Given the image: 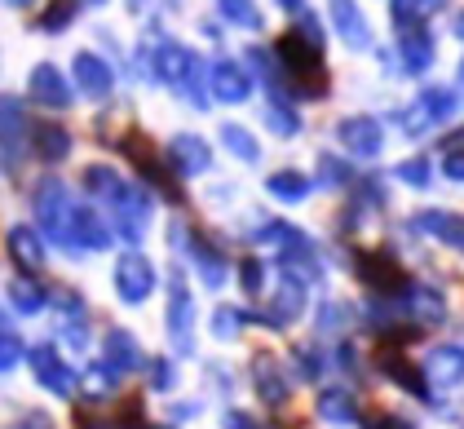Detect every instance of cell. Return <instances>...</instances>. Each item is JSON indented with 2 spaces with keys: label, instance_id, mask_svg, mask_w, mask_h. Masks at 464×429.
<instances>
[{
  "label": "cell",
  "instance_id": "obj_43",
  "mask_svg": "<svg viewBox=\"0 0 464 429\" xmlns=\"http://www.w3.org/2000/svg\"><path fill=\"white\" fill-rule=\"evenodd\" d=\"M173 381H178L173 358H155V363H150V390H169Z\"/></svg>",
  "mask_w": 464,
  "mask_h": 429
},
{
  "label": "cell",
  "instance_id": "obj_17",
  "mask_svg": "<svg viewBox=\"0 0 464 429\" xmlns=\"http://www.w3.org/2000/svg\"><path fill=\"white\" fill-rule=\"evenodd\" d=\"M23 138H27V120H23V102L0 93V151L9 164L23 160Z\"/></svg>",
  "mask_w": 464,
  "mask_h": 429
},
{
  "label": "cell",
  "instance_id": "obj_39",
  "mask_svg": "<svg viewBox=\"0 0 464 429\" xmlns=\"http://www.w3.org/2000/svg\"><path fill=\"white\" fill-rule=\"evenodd\" d=\"M292 358L301 363L296 372H301L305 381H319L323 372H327V355H323L319 346H296V350H292Z\"/></svg>",
  "mask_w": 464,
  "mask_h": 429
},
{
  "label": "cell",
  "instance_id": "obj_46",
  "mask_svg": "<svg viewBox=\"0 0 464 429\" xmlns=\"http://www.w3.org/2000/svg\"><path fill=\"white\" fill-rule=\"evenodd\" d=\"M442 173L456 181V186H464V151H456V146H451V151L442 155Z\"/></svg>",
  "mask_w": 464,
  "mask_h": 429
},
{
  "label": "cell",
  "instance_id": "obj_23",
  "mask_svg": "<svg viewBox=\"0 0 464 429\" xmlns=\"http://www.w3.org/2000/svg\"><path fill=\"white\" fill-rule=\"evenodd\" d=\"M433 36H429V27H416V32H402L398 36V63H402V72L411 75H425L433 67Z\"/></svg>",
  "mask_w": 464,
  "mask_h": 429
},
{
  "label": "cell",
  "instance_id": "obj_44",
  "mask_svg": "<svg viewBox=\"0 0 464 429\" xmlns=\"http://www.w3.org/2000/svg\"><path fill=\"white\" fill-rule=\"evenodd\" d=\"M18 358H23V341H18V332H0V372H9Z\"/></svg>",
  "mask_w": 464,
  "mask_h": 429
},
{
  "label": "cell",
  "instance_id": "obj_48",
  "mask_svg": "<svg viewBox=\"0 0 464 429\" xmlns=\"http://www.w3.org/2000/svg\"><path fill=\"white\" fill-rule=\"evenodd\" d=\"M456 36L464 40V9H460V14H456Z\"/></svg>",
  "mask_w": 464,
  "mask_h": 429
},
{
  "label": "cell",
  "instance_id": "obj_24",
  "mask_svg": "<svg viewBox=\"0 0 464 429\" xmlns=\"http://www.w3.org/2000/svg\"><path fill=\"white\" fill-rule=\"evenodd\" d=\"M416 107L425 111V120L438 129V124H451V120H456V111H460V93H456V89H447V84H425V89L416 93Z\"/></svg>",
  "mask_w": 464,
  "mask_h": 429
},
{
  "label": "cell",
  "instance_id": "obj_6",
  "mask_svg": "<svg viewBox=\"0 0 464 429\" xmlns=\"http://www.w3.org/2000/svg\"><path fill=\"white\" fill-rule=\"evenodd\" d=\"M420 376L433 390H460L464 385V346L460 341H442V346H429L425 363H420Z\"/></svg>",
  "mask_w": 464,
  "mask_h": 429
},
{
  "label": "cell",
  "instance_id": "obj_9",
  "mask_svg": "<svg viewBox=\"0 0 464 429\" xmlns=\"http://www.w3.org/2000/svg\"><path fill=\"white\" fill-rule=\"evenodd\" d=\"M252 390L256 398L266 403V407H287V398H292V385H287V367H279V358L275 355H256L252 358Z\"/></svg>",
  "mask_w": 464,
  "mask_h": 429
},
{
  "label": "cell",
  "instance_id": "obj_30",
  "mask_svg": "<svg viewBox=\"0 0 464 429\" xmlns=\"http://www.w3.org/2000/svg\"><path fill=\"white\" fill-rule=\"evenodd\" d=\"M221 146H226L235 160H244V164H256V160H261V142L252 138V129L235 124V120H226V124H221Z\"/></svg>",
  "mask_w": 464,
  "mask_h": 429
},
{
  "label": "cell",
  "instance_id": "obj_15",
  "mask_svg": "<svg viewBox=\"0 0 464 429\" xmlns=\"http://www.w3.org/2000/svg\"><path fill=\"white\" fill-rule=\"evenodd\" d=\"M402 301V310L411 315L416 323H429V327H438V323H447V297L438 292V288H425V284H407V292L398 297Z\"/></svg>",
  "mask_w": 464,
  "mask_h": 429
},
{
  "label": "cell",
  "instance_id": "obj_14",
  "mask_svg": "<svg viewBox=\"0 0 464 429\" xmlns=\"http://www.w3.org/2000/svg\"><path fill=\"white\" fill-rule=\"evenodd\" d=\"M115 230L129 239V244H138L146 239V230H150V195L146 190H124V200L115 204Z\"/></svg>",
  "mask_w": 464,
  "mask_h": 429
},
{
  "label": "cell",
  "instance_id": "obj_40",
  "mask_svg": "<svg viewBox=\"0 0 464 429\" xmlns=\"http://www.w3.org/2000/svg\"><path fill=\"white\" fill-rule=\"evenodd\" d=\"M319 178H323V186H345L350 181V164L336 160L332 151H319Z\"/></svg>",
  "mask_w": 464,
  "mask_h": 429
},
{
  "label": "cell",
  "instance_id": "obj_38",
  "mask_svg": "<svg viewBox=\"0 0 464 429\" xmlns=\"http://www.w3.org/2000/svg\"><path fill=\"white\" fill-rule=\"evenodd\" d=\"M115 381H120V376L111 372L107 363H93V367H84V394H89V398H107V394L115 390Z\"/></svg>",
  "mask_w": 464,
  "mask_h": 429
},
{
  "label": "cell",
  "instance_id": "obj_32",
  "mask_svg": "<svg viewBox=\"0 0 464 429\" xmlns=\"http://www.w3.org/2000/svg\"><path fill=\"white\" fill-rule=\"evenodd\" d=\"M9 301H14L18 315H40L49 297H44V288H40L32 275H18V279H9Z\"/></svg>",
  "mask_w": 464,
  "mask_h": 429
},
{
  "label": "cell",
  "instance_id": "obj_2",
  "mask_svg": "<svg viewBox=\"0 0 464 429\" xmlns=\"http://www.w3.org/2000/svg\"><path fill=\"white\" fill-rule=\"evenodd\" d=\"M279 58L292 72V80L305 89V93H323L327 89V67H323V49H314L310 40H301L296 32H287L279 40Z\"/></svg>",
  "mask_w": 464,
  "mask_h": 429
},
{
  "label": "cell",
  "instance_id": "obj_11",
  "mask_svg": "<svg viewBox=\"0 0 464 429\" xmlns=\"http://www.w3.org/2000/svg\"><path fill=\"white\" fill-rule=\"evenodd\" d=\"M208 89H213L217 102H230V107H239V102H248L252 98V75L239 67V63H230V58H221L213 63V72H208Z\"/></svg>",
  "mask_w": 464,
  "mask_h": 429
},
{
  "label": "cell",
  "instance_id": "obj_35",
  "mask_svg": "<svg viewBox=\"0 0 464 429\" xmlns=\"http://www.w3.org/2000/svg\"><path fill=\"white\" fill-rule=\"evenodd\" d=\"M239 332H244V310H235V306H217L213 310V336L217 341H239Z\"/></svg>",
  "mask_w": 464,
  "mask_h": 429
},
{
  "label": "cell",
  "instance_id": "obj_3",
  "mask_svg": "<svg viewBox=\"0 0 464 429\" xmlns=\"http://www.w3.org/2000/svg\"><path fill=\"white\" fill-rule=\"evenodd\" d=\"M32 209H36L40 226H44V235H53L63 249H75L72 244V204H67V186L58 178H44L36 181V195H32Z\"/></svg>",
  "mask_w": 464,
  "mask_h": 429
},
{
  "label": "cell",
  "instance_id": "obj_5",
  "mask_svg": "<svg viewBox=\"0 0 464 429\" xmlns=\"http://www.w3.org/2000/svg\"><path fill=\"white\" fill-rule=\"evenodd\" d=\"M111 279H115V297L124 306H146V297L155 292V266H150V257H142V252H124L115 261Z\"/></svg>",
  "mask_w": 464,
  "mask_h": 429
},
{
  "label": "cell",
  "instance_id": "obj_27",
  "mask_svg": "<svg viewBox=\"0 0 464 429\" xmlns=\"http://www.w3.org/2000/svg\"><path fill=\"white\" fill-rule=\"evenodd\" d=\"M80 181H84V190H89V195L111 200V209H115V204L124 200V190H129V186H124V178H120L111 164H89V169L80 173Z\"/></svg>",
  "mask_w": 464,
  "mask_h": 429
},
{
  "label": "cell",
  "instance_id": "obj_10",
  "mask_svg": "<svg viewBox=\"0 0 464 429\" xmlns=\"http://www.w3.org/2000/svg\"><path fill=\"white\" fill-rule=\"evenodd\" d=\"M32 372H36V381L49 394H58V398H72L75 394V372L63 363V355L53 346H36L32 350Z\"/></svg>",
  "mask_w": 464,
  "mask_h": 429
},
{
  "label": "cell",
  "instance_id": "obj_36",
  "mask_svg": "<svg viewBox=\"0 0 464 429\" xmlns=\"http://www.w3.org/2000/svg\"><path fill=\"white\" fill-rule=\"evenodd\" d=\"M217 14H221L226 23H235V27H252V32L261 27V9H256V5H244V0H221Z\"/></svg>",
  "mask_w": 464,
  "mask_h": 429
},
{
  "label": "cell",
  "instance_id": "obj_13",
  "mask_svg": "<svg viewBox=\"0 0 464 429\" xmlns=\"http://www.w3.org/2000/svg\"><path fill=\"white\" fill-rule=\"evenodd\" d=\"M301 310H305V284H301L296 275H284V284H279V292L270 297V310L261 315V323L275 327V332H284L287 323L301 319Z\"/></svg>",
  "mask_w": 464,
  "mask_h": 429
},
{
  "label": "cell",
  "instance_id": "obj_19",
  "mask_svg": "<svg viewBox=\"0 0 464 429\" xmlns=\"http://www.w3.org/2000/svg\"><path fill=\"white\" fill-rule=\"evenodd\" d=\"M102 350H107V367L115 376H124V372H138L146 358H142V346H138V336L129 332V327H111L107 341H102Z\"/></svg>",
  "mask_w": 464,
  "mask_h": 429
},
{
  "label": "cell",
  "instance_id": "obj_16",
  "mask_svg": "<svg viewBox=\"0 0 464 429\" xmlns=\"http://www.w3.org/2000/svg\"><path fill=\"white\" fill-rule=\"evenodd\" d=\"M32 98L49 111H67L75 93H72V84L63 80V72H58L53 63H40V67H32Z\"/></svg>",
  "mask_w": 464,
  "mask_h": 429
},
{
  "label": "cell",
  "instance_id": "obj_12",
  "mask_svg": "<svg viewBox=\"0 0 464 429\" xmlns=\"http://www.w3.org/2000/svg\"><path fill=\"white\" fill-rule=\"evenodd\" d=\"M169 341L181 355L195 350V301H190V292H186L181 279L173 284V297H169Z\"/></svg>",
  "mask_w": 464,
  "mask_h": 429
},
{
  "label": "cell",
  "instance_id": "obj_37",
  "mask_svg": "<svg viewBox=\"0 0 464 429\" xmlns=\"http://www.w3.org/2000/svg\"><path fill=\"white\" fill-rule=\"evenodd\" d=\"M425 14H429V5H407V0L390 5V23L398 27V36H402V32H416V27H425Z\"/></svg>",
  "mask_w": 464,
  "mask_h": 429
},
{
  "label": "cell",
  "instance_id": "obj_1",
  "mask_svg": "<svg viewBox=\"0 0 464 429\" xmlns=\"http://www.w3.org/2000/svg\"><path fill=\"white\" fill-rule=\"evenodd\" d=\"M150 67H155V75L164 80V84H173V89H186L190 93V102H208V93L199 89V63H195V54L186 49V44H178V40H160L155 44V54H150Z\"/></svg>",
  "mask_w": 464,
  "mask_h": 429
},
{
  "label": "cell",
  "instance_id": "obj_33",
  "mask_svg": "<svg viewBox=\"0 0 464 429\" xmlns=\"http://www.w3.org/2000/svg\"><path fill=\"white\" fill-rule=\"evenodd\" d=\"M266 129L270 133H279V138H296L305 124H301V115H296V107H287L284 98L275 93L270 102H266Z\"/></svg>",
  "mask_w": 464,
  "mask_h": 429
},
{
  "label": "cell",
  "instance_id": "obj_26",
  "mask_svg": "<svg viewBox=\"0 0 464 429\" xmlns=\"http://www.w3.org/2000/svg\"><path fill=\"white\" fill-rule=\"evenodd\" d=\"M381 372H385L390 381H398L411 398H429L425 376H420V367H416L407 355H398V350H381Z\"/></svg>",
  "mask_w": 464,
  "mask_h": 429
},
{
  "label": "cell",
  "instance_id": "obj_21",
  "mask_svg": "<svg viewBox=\"0 0 464 429\" xmlns=\"http://www.w3.org/2000/svg\"><path fill=\"white\" fill-rule=\"evenodd\" d=\"M5 249L9 257L27 270V275H36L44 270V244H40V230L36 226H9V235H5Z\"/></svg>",
  "mask_w": 464,
  "mask_h": 429
},
{
  "label": "cell",
  "instance_id": "obj_45",
  "mask_svg": "<svg viewBox=\"0 0 464 429\" xmlns=\"http://www.w3.org/2000/svg\"><path fill=\"white\" fill-rule=\"evenodd\" d=\"M5 429H53V416L40 412V407H32V412H23L14 425H5Z\"/></svg>",
  "mask_w": 464,
  "mask_h": 429
},
{
  "label": "cell",
  "instance_id": "obj_49",
  "mask_svg": "<svg viewBox=\"0 0 464 429\" xmlns=\"http://www.w3.org/2000/svg\"><path fill=\"white\" fill-rule=\"evenodd\" d=\"M456 75H460V84H464V58H460V67H456Z\"/></svg>",
  "mask_w": 464,
  "mask_h": 429
},
{
  "label": "cell",
  "instance_id": "obj_25",
  "mask_svg": "<svg viewBox=\"0 0 464 429\" xmlns=\"http://www.w3.org/2000/svg\"><path fill=\"white\" fill-rule=\"evenodd\" d=\"M190 261H195V270H199V279H204V288H221L226 279H230V266H226V257L204 239V235H195V244H190V252H186Z\"/></svg>",
  "mask_w": 464,
  "mask_h": 429
},
{
  "label": "cell",
  "instance_id": "obj_18",
  "mask_svg": "<svg viewBox=\"0 0 464 429\" xmlns=\"http://www.w3.org/2000/svg\"><path fill=\"white\" fill-rule=\"evenodd\" d=\"M332 27L341 32L345 49L372 54V23H367V14H362L358 5H332Z\"/></svg>",
  "mask_w": 464,
  "mask_h": 429
},
{
  "label": "cell",
  "instance_id": "obj_41",
  "mask_svg": "<svg viewBox=\"0 0 464 429\" xmlns=\"http://www.w3.org/2000/svg\"><path fill=\"white\" fill-rule=\"evenodd\" d=\"M72 18H75V5H49V9L40 14V27H44V32H63Z\"/></svg>",
  "mask_w": 464,
  "mask_h": 429
},
{
  "label": "cell",
  "instance_id": "obj_28",
  "mask_svg": "<svg viewBox=\"0 0 464 429\" xmlns=\"http://www.w3.org/2000/svg\"><path fill=\"white\" fill-rule=\"evenodd\" d=\"M266 190H270L279 204H305L314 186H310V178H305L301 169H279V173L266 178Z\"/></svg>",
  "mask_w": 464,
  "mask_h": 429
},
{
  "label": "cell",
  "instance_id": "obj_34",
  "mask_svg": "<svg viewBox=\"0 0 464 429\" xmlns=\"http://www.w3.org/2000/svg\"><path fill=\"white\" fill-rule=\"evenodd\" d=\"M393 178L407 190H429L433 186V164H429V155H407V160L393 164Z\"/></svg>",
  "mask_w": 464,
  "mask_h": 429
},
{
  "label": "cell",
  "instance_id": "obj_8",
  "mask_svg": "<svg viewBox=\"0 0 464 429\" xmlns=\"http://www.w3.org/2000/svg\"><path fill=\"white\" fill-rule=\"evenodd\" d=\"M169 169L173 178H199L213 169V146L204 142L199 133H178L169 142Z\"/></svg>",
  "mask_w": 464,
  "mask_h": 429
},
{
  "label": "cell",
  "instance_id": "obj_31",
  "mask_svg": "<svg viewBox=\"0 0 464 429\" xmlns=\"http://www.w3.org/2000/svg\"><path fill=\"white\" fill-rule=\"evenodd\" d=\"M350 323H354V306H350V301H341V297H323L319 341L323 336H341V332H350Z\"/></svg>",
  "mask_w": 464,
  "mask_h": 429
},
{
  "label": "cell",
  "instance_id": "obj_22",
  "mask_svg": "<svg viewBox=\"0 0 464 429\" xmlns=\"http://www.w3.org/2000/svg\"><path fill=\"white\" fill-rule=\"evenodd\" d=\"M32 146H36L40 160H49V164H63L67 155H72V129L67 124H58V120H40L36 129H32Z\"/></svg>",
  "mask_w": 464,
  "mask_h": 429
},
{
  "label": "cell",
  "instance_id": "obj_20",
  "mask_svg": "<svg viewBox=\"0 0 464 429\" xmlns=\"http://www.w3.org/2000/svg\"><path fill=\"white\" fill-rule=\"evenodd\" d=\"M72 226H75V230H72V244H75V249H89V252H107L111 249V235H115V230H111L107 221L93 213L89 204L72 209Z\"/></svg>",
  "mask_w": 464,
  "mask_h": 429
},
{
  "label": "cell",
  "instance_id": "obj_4",
  "mask_svg": "<svg viewBox=\"0 0 464 429\" xmlns=\"http://www.w3.org/2000/svg\"><path fill=\"white\" fill-rule=\"evenodd\" d=\"M336 138L345 146V155H354V160H381L385 155V124L376 115H367V111L341 115L336 120Z\"/></svg>",
  "mask_w": 464,
  "mask_h": 429
},
{
  "label": "cell",
  "instance_id": "obj_47",
  "mask_svg": "<svg viewBox=\"0 0 464 429\" xmlns=\"http://www.w3.org/2000/svg\"><path fill=\"white\" fill-rule=\"evenodd\" d=\"M226 429H256L248 421V416H239V412H230V416H226Z\"/></svg>",
  "mask_w": 464,
  "mask_h": 429
},
{
  "label": "cell",
  "instance_id": "obj_29",
  "mask_svg": "<svg viewBox=\"0 0 464 429\" xmlns=\"http://www.w3.org/2000/svg\"><path fill=\"white\" fill-rule=\"evenodd\" d=\"M314 412H319V421H327V425H354L358 421L354 394H345V390H319Z\"/></svg>",
  "mask_w": 464,
  "mask_h": 429
},
{
  "label": "cell",
  "instance_id": "obj_42",
  "mask_svg": "<svg viewBox=\"0 0 464 429\" xmlns=\"http://www.w3.org/2000/svg\"><path fill=\"white\" fill-rule=\"evenodd\" d=\"M239 284H244V292H248V297H256V292L266 288V266H261L256 257H248V261H244V270H239Z\"/></svg>",
  "mask_w": 464,
  "mask_h": 429
},
{
  "label": "cell",
  "instance_id": "obj_7",
  "mask_svg": "<svg viewBox=\"0 0 464 429\" xmlns=\"http://www.w3.org/2000/svg\"><path fill=\"white\" fill-rule=\"evenodd\" d=\"M72 80L75 89L84 93V98H93V102H102L115 93V72H111L107 58H98V54H89V49H80L72 58Z\"/></svg>",
  "mask_w": 464,
  "mask_h": 429
}]
</instances>
